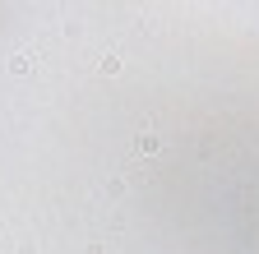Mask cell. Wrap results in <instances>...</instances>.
<instances>
[{
    "label": "cell",
    "instance_id": "cell-1",
    "mask_svg": "<svg viewBox=\"0 0 259 254\" xmlns=\"http://www.w3.org/2000/svg\"><path fill=\"white\" fill-rule=\"evenodd\" d=\"M135 148H139V153H157V134H139Z\"/></svg>",
    "mask_w": 259,
    "mask_h": 254
}]
</instances>
